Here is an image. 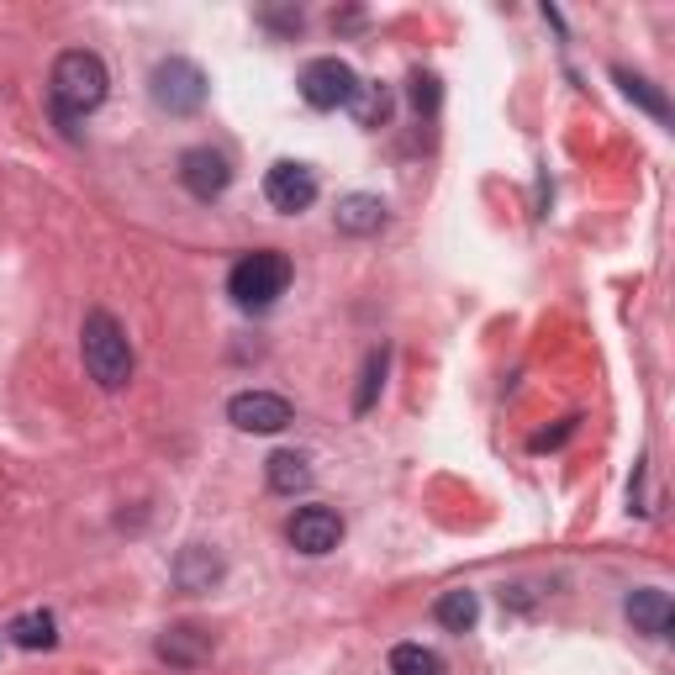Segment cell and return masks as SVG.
Instances as JSON below:
<instances>
[{"mask_svg":"<svg viewBox=\"0 0 675 675\" xmlns=\"http://www.w3.org/2000/svg\"><path fill=\"white\" fill-rule=\"evenodd\" d=\"M48 96H53V106H59L63 127H69V121H80V117H90L100 100L111 96L106 59L90 53V48H69V53H59V59H53V75H48ZM69 133H75V127H69Z\"/></svg>","mask_w":675,"mask_h":675,"instance_id":"cell-1","label":"cell"},{"mask_svg":"<svg viewBox=\"0 0 675 675\" xmlns=\"http://www.w3.org/2000/svg\"><path fill=\"white\" fill-rule=\"evenodd\" d=\"M80 354H85V370L96 380L100 391H121L133 380V343H127V327H121L111 312H85L80 322Z\"/></svg>","mask_w":675,"mask_h":675,"instance_id":"cell-2","label":"cell"},{"mask_svg":"<svg viewBox=\"0 0 675 675\" xmlns=\"http://www.w3.org/2000/svg\"><path fill=\"white\" fill-rule=\"evenodd\" d=\"M285 285H291V258L280 248H254V254H243L227 270V296L243 312H270L285 296Z\"/></svg>","mask_w":675,"mask_h":675,"instance_id":"cell-3","label":"cell"},{"mask_svg":"<svg viewBox=\"0 0 675 675\" xmlns=\"http://www.w3.org/2000/svg\"><path fill=\"white\" fill-rule=\"evenodd\" d=\"M206 90H212V80H206L190 59H159L154 75H148V96H154V106L169 111V117L200 111V106H206Z\"/></svg>","mask_w":675,"mask_h":675,"instance_id":"cell-4","label":"cell"},{"mask_svg":"<svg viewBox=\"0 0 675 675\" xmlns=\"http://www.w3.org/2000/svg\"><path fill=\"white\" fill-rule=\"evenodd\" d=\"M296 85H301V100L312 111H343V106L359 100V75L343 59H312L301 69Z\"/></svg>","mask_w":675,"mask_h":675,"instance_id":"cell-5","label":"cell"},{"mask_svg":"<svg viewBox=\"0 0 675 675\" xmlns=\"http://www.w3.org/2000/svg\"><path fill=\"white\" fill-rule=\"evenodd\" d=\"M264 200H270L275 212H285V217L306 212V206L317 200V175H312V164H301V159L270 164V175H264Z\"/></svg>","mask_w":675,"mask_h":675,"instance_id":"cell-6","label":"cell"},{"mask_svg":"<svg viewBox=\"0 0 675 675\" xmlns=\"http://www.w3.org/2000/svg\"><path fill=\"white\" fill-rule=\"evenodd\" d=\"M291 401L275 397V391H238V397L227 401V422L238 428V433H280V428H291Z\"/></svg>","mask_w":675,"mask_h":675,"instance_id":"cell-7","label":"cell"},{"mask_svg":"<svg viewBox=\"0 0 675 675\" xmlns=\"http://www.w3.org/2000/svg\"><path fill=\"white\" fill-rule=\"evenodd\" d=\"M179 185L190 190L196 200H217L227 196V185H233V164H227V154H217V148H185L179 154Z\"/></svg>","mask_w":675,"mask_h":675,"instance_id":"cell-8","label":"cell"},{"mask_svg":"<svg viewBox=\"0 0 675 675\" xmlns=\"http://www.w3.org/2000/svg\"><path fill=\"white\" fill-rule=\"evenodd\" d=\"M285 538H291V549L301 555H333L338 544H343V517L333 507H301L291 522H285Z\"/></svg>","mask_w":675,"mask_h":675,"instance_id":"cell-9","label":"cell"},{"mask_svg":"<svg viewBox=\"0 0 675 675\" xmlns=\"http://www.w3.org/2000/svg\"><path fill=\"white\" fill-rule=\"evenodd\" d=\"M623 613H628V623H634L638 634H649V638H671V628H675L671 591H659V586H644V591H634L628 601H623Z\"/></svg>","mask_w":675,"mask_h":675,"instance_id":"cell-10","label":"cell"},{"mask_svg":"<svg viewBox=\"0 0 675 675\" xmlns=\"http://www.w3.org/2000/svg\"><path fill=\"white\" fill-rule=\"evenodd\" d=\"M222 576H227V565H222L217 549H206V544L179 549V559H175V586L179 591H212Z\"/></svg>","mask_w":675,"mask_h":675,"instance_id":"cell-11","label":"cell"},{"mask_svg":"<svg viewBox=\"0 0 675 675\" xmlns=\"http://www.w3.org/2000/svg\"><path fill=\"white\" fill-rule=\"evenodd\" d=\"M212 655V638L190 628V623H179V628H164L159 634V659L164 665H175V671H196L200 659Z\"/></svg>","mask_w":675,"mask_h":675,"instance_id":"cell-12","label":"cell"},{"mask_svg":"<svg viewBox=\"0 0 675 675\" xmlns=\"http://www.w3.org/2000/svg\"><path fill=\"white\" fill-rule=\"evenodd\" d=\"M385 227V200L380 196H343L338 200V233L349 238H370Z\"/></svg>","mask_w":675,"mask_h":675,"instance_id":"cell-13","label":"cell"},{"mask_svg":"<svg viewBox=\"0 0 675 675\" xmlns=\"http://www.w3.org/2000/svg\"><path fill=\"white\" fill-rule=\"evenodd\" d=\"M270 491H280V497H296V491H306L312 486V464H306V454H296V449H280V454H270Z\"/></svg>","mask_w":675,"mask_h":675,"instance_id":"cell-14","label":"cell"},{"mask_svg":"<svg viewBox=\"0 0 675 675\" xmlns=\"http://www.w3.org/2000/svg\"><path fill=\"white\" fill-rule=\"evenodd\" d=\"M433 617H438V628H449V634H470L480 623V596L476 591H443Z\"/></svg>","mask_w":675,"mask_h":675,"instance_id":"cell-15","label":"cell"},{"mask_svg":"<svg viewBox=\"0 0 675 675\" xmlns=\"http://www.w3.org/2000/svg\"><path fill=\"white\" fill-rule=\"evenodd\" d=\"M11 644H17V649H53V644H59V623L48 613H27L11 623Z\"/></svg>","mask_w":675,"mask_h":675,"instance_id":"cell-16","label":"cell"},{"mask_svg":"<svg viewBox=\"0 0 675 675\" xmlns=\"http://www.w3.org/2000/svg\"><path fill=\"white\" fill-rule=\"evenodd\" d=\"M613 80L623 85V96L638 100V106H644V111H649L655 121H671V100L659 96V90L644 80V75H634V69H613Z\"/></svg>","mask_w":675,"mask_h":675,"instance_id":"cell-17","label":"cell"},{"mask_svg":"<svg viewBox=\"0 0 675 675\" xmlns=\"http://www.w3.org/2000/svg\"><path fill=\"white\" fill-rule=\"evenodd\" d=\"M385 370H391V349H370V359H364V375H359V397H354V412H359V418L375 407L380 385H385Z\"/></svg>","mask_w":675,"mask_h":675,"instance_id":"cell-18","label":"cell"},{"mask_svg":"<svg viewBox=\"0 0 675 675\" xmlns=\"http://www.w3.org/2000/svg\"><path fill=\"white\" fill-rule=\"evenodd\" d=\"M391 675H443V659L422 644H397L391 649Z\"/></svg>","mask_w":675,"mask_h":675,"instance_id":"cell-19","label":"cell"},{"mask_svg":"<svg viewBox=\"0 0 675 675\" xmlns=\"http://www.w3.org/2000/svg\"><path fill=\"white\" fill-rule=\"evenodd\" d=\"M412 106L433 117V111H438V75H422V69L412 75Z\"/></svg>","mask_w":675,"mask_h":675,"instance_id":"cell-20","label":"cell"}]
</instances>
